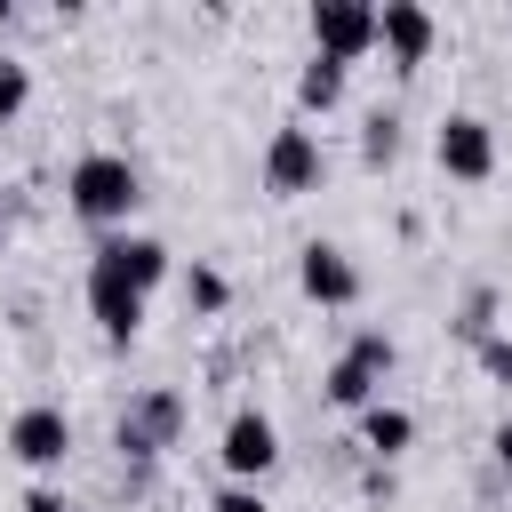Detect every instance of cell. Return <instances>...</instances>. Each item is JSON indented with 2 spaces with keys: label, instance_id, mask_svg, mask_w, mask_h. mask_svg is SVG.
<instances>
[{
  "label": "cell",
  "instance_id": "7402d4cb",
  "mask_svg": "<svg viewBox=\"0 0 512 512\" xmlns=\"http://www.w3.org/2000/svg\"><path fill=\"white\" fill-rule=\"evenodd\" d=\"M488 456H496V472H512V416L488 432Z\"/></svg>",
  "mask_w": 512,
  "mask_h": 512
},
{
  "label": "cell",
  "instance_id": "9c48e42d",
  "mask_svg": "<svg viewBox=\"0 0 512 512\" xmlns=\"http://www.w3.org/2000/svg\"><path fill=\"white\" fill-rule=\"evenodd\" d=\"M216 464H224V480L264 488V472L280 464V424H272L264 408H232L224 432H216Z\"/></svg>",
  "mask_w": 512,
  "mask_h": 512
},
{
  "label": "cell",
  "instance_id": "e0dca14e",
  "mask_svg": "<svg viewBox=\"0 0 512 512\" xmlns=\"http://www.w3.org/2000/svg\"><path fill=\"white\" fill-rule=\"evenodd\" d=\"M496 304H504V296H496V288L480 280V288H472V296L456 304V320H448V328H456L464 344H488V336H496Z\"/></svg>",
  "mask_w": 512,
  "mask_h": 512
},
{
  "label": "cell",
  "instance_id": "52a82bcc",
  "mask_svg": "<svg viewBox=\"0 0 512 512\" xmlns=\"http://www.w3.org/2000/svg\"><path fill=\"white\" fill-rule=\"evenodd\" d=\"M296 288H304V304H320V312H352V304L368 296V272L352 264V248L304 240V248H296Z\"/></svg>",
  "mask_w": 512,
  "mask_h": 512
},
{
  "label": "cell",
  "instance_id": "44dd1931",
  "mask_svg": "<svg viewBox=\"0 0 512 512\" xmlns=\"http://www.w3.org/2000/svg\"><path fill=\"white\" fill-rule=\"evenodd\" d=\"M24 512H72V496H64L56 480H32V488H24Z\"/></svg>",
  "mask_w": 512,
  "mask_h": 512
},
{
  "label": "cell",
  "instance_id": "277c9868",
  "mask_svg": "<svg viewBox=\"0 0 512 512\" xmlns=\"http://www.w3.org/2000/svg\"><path fill=\"white\" fill-rule=\"evenodd\" d=\"M0 448H8L32 480H48V472H64V456H72V416H64L56 400H24V408L8 416V432H0Z\"/></svg>",
  "mask_w": 512,
  "mask_h": 512
},
{
  "label": "cell",
  "instance_id": "30bf717a",
  "mask_svg": "<svg viewBox=\"0 0 512 512\" xmlns=\"http://www.w3.org/2000/svg\"><path fill=\"white\" fill-rule=\"evenodd\" d=\"M376 48H384V64H392L400 80H416V72L432 64V48H440V16L416 8V0H384V8H376Z\"/></svg>",
  "mask_w": 512,
  "mask_h": 512
},
{
  "label": "cell",
  "instance_id": "3957f363",
  "mask_svg": "<svg viewBox=\"0 0 512 512\" xmlns=\"http://www.w3.org/2000/svg\"><path fill=\"white\" fill-rule=\"evenodd\" d=\"M400 368V344L384 336V328H360L336 360H328V376H320V400L328 408H344V416H360L368 400H384V376Z\"/></svg>",
  "mask_w": 512,
  "mask_h": 512
},
{
  "label": "cell",
  "instance_id": "5bb4252c",
  "mask_svg": "<svg viewBox=\"0 0 512 512\" xmlns=\"http://www.w3.org/2000/svg\"><path fill=\"white\" fill-rule=\"evenodd\" d=\"M344 104V64H328V56H304V72H296V120H312V112H336Z\"/></svg>",
  "mask_w": 512,
  "mask_h": 512
},
{
  "label": "cell",
  "instance_id": "603a6c76",
  "mask_svg": "<svg viewBox=\"0 0 512 512\" xmlns=\"http://www.w3.org/2000/svg\"><path fill=\"white\" fill-rule=\"evenodd\" d=\"M8 24H16V0H0V32H8Z\"/></svg>",
  "mask_w": 512,
  "mask_h": 512
},
{
  "label": "cell",
  "instance_id": "ba28073f",
  "mask_svg": "<svg viewBox=\"0 0 512 512\" xmlns=\"http://www.w3.org/2000/svg\"><path fill=\"white\" fill-rule=\"evenodd\" d=\"M432 160H440L448 184H488L504 152H496V128H488L480 112H448V120L432 128Z\"/></svg>",
  "mask_w": 512,
  "mask_h": 512
},
{
  "label": "cell",
  "instance_id": "4fadbf2b",
  "mask_svg": "<svg viewBox=\"0 0 512 512\" xmlns=\"http://www.w3.org/2000/svg\"><path fill=\"white\" fill-rule=\"evenodd\" d=\"M352 448H360L368 464H392V456L416 448V416H408L400 400H368V408L352 416Z\"/></svg>",
  "mask_w": 512,
  "mask_h": 512
},
{
  "label": "cell",
  "instance_id": "ac0fdd59",
  "mask_svg": "<svg viewBox=\"0 0 512 512\" xmlns=\"http://www.w3.org/2000/svg\"><path fill=\"white\" fill-rule=\"evenodd\" d=\"M24 104H32V64H24L16 48H0V128L24 120Z\"/></svg>",
  "mask_w": 512,
  "mask_h": 512
},
{
  "label": "cell",
  "instance_id": "8fae6325",
  "mask_svg": "<svg viewBox=\"0 0 512 512\" xmlns=\"http://www.w3.org/2000/svg\"><path fill=\"white\" fill-rule=\"evenodd\" d=\"M80 296H88V320L104 328V344H120V352H128V344L144 336V312H152V296H136L128 280H104V272H88V280H80Z\"/></svg>",
  "mask_w": 512,
  "mask_h": 512
},
{
  "label": "cell",
  "instance_id": "7c38bea8",
  "mask_svg": "<svg viewBox=\"0 0 512 512\" xmlns=\"http://www.w3.org/2000/svg\"><path fill=\"white\" fill-rule=\"evenodd\" d=\"M120 424L128 432H144L160 456L184 440V424H192V400L176 392V384H144V392H128V408H120Z\"/></svg>",
  "mask_w": 512,
  "mask_h": 512
},
{
  "label": "cell",
  "instance_id": "7a4b0ae2",
  "mask_svg": "<svg viewBox=\"0 0 512 512\" xmlns=\"http://www.w3.org/2000/svg\"><path fill=\"white\" fill-rule=\"evenodd\" d=\"M256 184L264 200H304L328 184V152H320V128L312 120H280L264 136V160H256Z\"/></svg>",
  "mask_w": 512,
  "mask_h": 512
},
{
  "label": "cell",
  "instance_id": "9a60e30c",
  "mask_svg": "<svg viewBox=\"0 0 512 512\" xmlns=\"http://www.w3.org/2000/svg\"><path fill=\"white\" fill-rule=\"evenodd\" d=\"M400 144H408V120L376 104V112L360 120V168H392V160H400Z\"/></svg>",
  "mask_w": 512,
  "mask_h": 512
},
{
  "label": "cell",
  "instance_id": "d6986e66",
  "mask_svg": "<svg viewBox=\"0 0 512 512\" xmlns=\"http://www.w3.org/2000/svg\"><path fill=\"white\" fill-rule=\"evenodd\" d=\"M472 360H480V376H488L496 392H512V336H504V328H496L488 344H472Z\"/></svg>",
  "mask_w": 512,
  "mask_h": 512
},
{
  "label": "cell",
  "instance_id": "5b68a950",
  "mask_svg": "<svg viewBox=\"0 0 512 512\" xmlns=\"http://www.w3.org/2000/svg\"><path fill=\"white\" fill-rule=\"evenodd\" d=\"M88 272L128 280L136 296H152V288H168V280H176V248H168V240H152V232H104V240L88 248Z\"/></svg>",
  "mask_w": 512,
  "mask_h": 512
},
{
  "label": "cell",
  "instance_id": "cb8c5ba5",
  "mask_svg": "<svg viewBox=\"0 0 512 512\" xmlns=\"http://www.w3.org/2000/svg\"><path fill=\"white\" fill-rule=\"evenodd\" d=\"M0 248H8V208H0Z\"/></svg>",
  "mask_w": 512,
  "mask_h": 512
},
{
  "label": "cell",
  "instance_id": "6da1fadb",
  "mask_svg": "<svg viewBox=\"0 0 512 512\" xmlns=\"http://www.w3.org/2000/svg\"><path fill=\"white\" fill-rule=\"evenodd\" d=\"M64 208L104 240V232H128V216L144 208V168L128 152H80L64 168Z\"/></svg>",
  "mask_w": 512,
  "mask_h": 512
},
{
  "label": "cell",
  "instance_id": "8992f818",
  "mask_svg": "<svg viewBox=\"0 0 512 512\" xmlns=\"http://www.w3.org/2000/svg\"><path fill=\"white\" fill-rule=\"evenodd\" d=\"M304 32H312V56H328V64H360V56H376V8L368 0H312L304 8Z\"/></svg>",
  "mask_w": 512,
  "mask_h": 512
},
{
  "label": "cell",
  "instance_id": "ffe728a7",
  "mask_svg": "<svg viewBox=\"0 0 512 512\" xmlns=\"http://www.w3.org/2000/svg\"><path fill=\"white\" fill-rule=\"evenodd\" d=\"M208 512H272V504H264V488H248V480H224V488L208 496Z\"/></svg>",
  "mask_w": 512,
  "mask_h": 512
},
{
  "label": "cell",
  "instance_id": "2e32d148",
  "mask_svg": "<svg viewBox=\"0 0 512 512\" xmlns=\"http://www.w3.org/2000/svg\"><path fill=\"white\" fill-rule=\"evenodd\" d=\"M176 288H184V304H192L200 320H216V312L232 304V280H224L216 264H200V256H192V264H176Z\"/></svg>",
  "mask_w": 512,
  "mask_h": 512
}]
</instances>
